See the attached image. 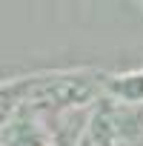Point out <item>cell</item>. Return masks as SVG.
Segmentation results:
<instances>
[{
	"label": "cell",
	"mask_w": 143,
	"mask_h": 146,
	"mask_svg": "<svg viewBox=\"0 0 143 146\" xmlns=\"http://www.w3.org/2000/svg\"><path fill=\"white\" fill-rule=\"evenodd\" d=\"M137 3H143V0H137Z\"/></svg>",
	"instance_id": "cell-4"
},
{
	"label": "cell",
	"mask_w": 143,
	"mask_h": 146,
	"mask_svg": "<svg viewBox=\"0 0 143 146\" xmlns=\"http://www.w3.org/2000/svg\"><path fill=\"white\" fill-rule=\"evenodd\" d=\"M103 98L120 106H143V69L103 75Z\"/></svg>",
	"instance_id": "cell-2"
},
{
	"label": "cell",
	"mask_w": 143,
	"mask_h": 146,
	"mask_svg": "<svg viewBox=\"0 0 143 146\" xmlns=\"http://www.w3.org/2000/svg\"><path fill=\"white\" fill-rule=\"evenodd\" d=\"M75 146H92V143H89V140H86V137H83V135H80V140H77V143H75Z\"/></svg>",
	"instance_id": "cell-3"
},
{
	"label": "cell",
	"mask_w": 143,
	"mask_h": 146,
	"mask_svg": "<svg viewBox=\"0 0 143 146\" xmlns=\"http://www.w3.org/2000/svg\"><path fill=\"white\" fill-rule=\"evenodd\" d=\"M52 123H46L43 109L32 103H20L0 126V146H52Z\"/></svg>",
	"instance_id": "cell-1"
}]
</instances>
